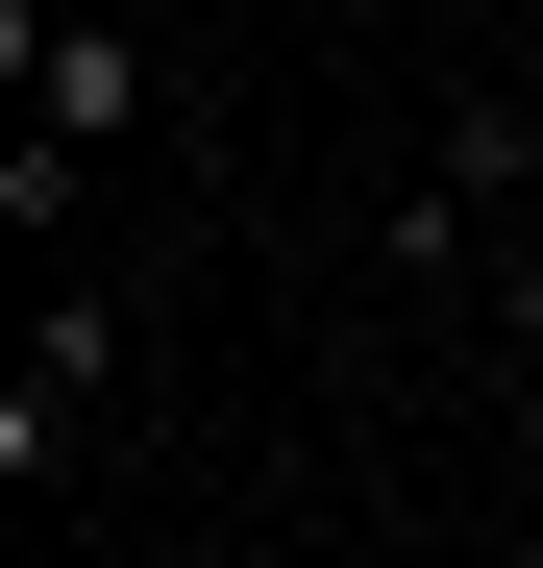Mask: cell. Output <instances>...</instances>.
<instances>
[{"instance_id":"cell-3","label":"cell","mask_w":543,"mask_h":568,"mask_svg":"<svg viewBox=\"0 0 543 568\" xmlns=\"http://www.w3.org/2000/svg\"><path fill=\"white\" fill-rule=\"evenodd\" d=\"M470 322H494V346H519V371H543V223H519V247H494V272H470Z\"/></svg>"},{"instance_id":"cell-1","label":"cell","mask_w":543,"mask_h":568,"mask_svg":"<svg viewBox=\"0 0 543 568\" xmlns=\"http://www.w3.org/2000/svg\"><path fill=\"white\" fill-rule=\"evenodd\" d=\"M0 74H25V149L148 124V26H124V0H25V26H0Z\"/></svg>"},{"instance_id":"cell-2","label":"cell","mask_w":543,"mask_h":568,"mask_svg":"<svg viewBox=\"0 0 543 568\" xmlns=\"http://www.w3.org/2000/svg\"><path fill=\"white\" fill-rule=\"evenodd\" d=\"M100 371H124V322H100V297H50V322H25V371H0V469H25V495L74 469V420H100Z\"/></svg>"},{"instance_id":"cell-4","label":"cell","mask_w":543,"mask_h":568,"mask_svg":"<svg viewBox=\"0 0 543 568\" xmlns=\"http://www.w3.org/2000/svg\"><path fill=\"white\" fill-rule=\"evenodd\" d=\"M494 568H543V519H519V544H494Z\"/></svg>"}]
</instances>
